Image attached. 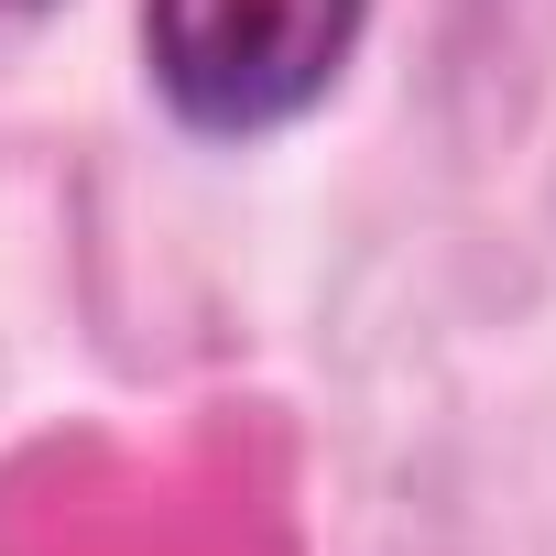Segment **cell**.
<instances>
[{"label": "cell", "instance_id": "6da1fadb", "mask_svg": "<svg viewBox=\"0 0 556 556\" xmlns=\"http://www.w3.org/2000/svg\"><path fill=\"white\" fill-rule=\"evenodd\" d=\"M371 0H142V77L197 142H273L350 77Z\"/></svg>", "mask_w": 556, "mask_h": 556}, {"label": "cell", "instance_id": "7a4b0ae2", "mask_svg": "<svg viewBox=\"0 0 556 556\" xmlns=\"http://www.w3.org/2000/svg\"><path fill=\"white\" fill-rule=\"evenodd\" d=\"M34 12H55V0H0V23H34Z\"/></svg>", "mask_w": 556, "mask_h": 556}]
</instances>
